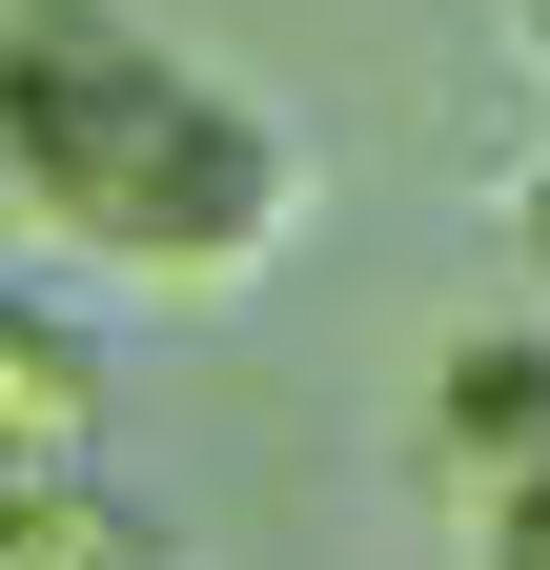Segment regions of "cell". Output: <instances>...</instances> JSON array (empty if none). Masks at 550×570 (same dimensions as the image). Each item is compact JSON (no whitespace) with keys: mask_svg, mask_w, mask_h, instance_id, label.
<instances>
[{"mask_svg":"<svg viewBox=\"0 0 550 570\" xmlns=\"http://www.w3.org/2000/svg\"><path fill=\"white\" fill-rule=\"evenodd\" d=\"M0 570H164V530L102 469H0Z\"/></svg>","mask_w":550,"mask_h":570,"instance_id":"obj_3","label":"cell"},{"mask_svg":"<svg viewBox=\"0 0 550 570\" xmlns=\"http://www.w3.org/2000/svg\"><path fill=\"white\" fill-rule=\"evenodd\" d=\"M0 306H21V285H0Z\"/></svg>","mask_w":550,"mask_h":570,"instance_id":"obj_6","label":"cell"},{"mask_svg":"<svg viewBox=\"0 0 550 570\" xmlns=\"http://www.w3.org/2000/svg\"><path fill=\"white\" fill-rule=\"evenodd\" d=\"M429 428H449V469H550V326H469L449 367H429Z\"/></svg>","mask_w":550,"mask_h":570,"instance_id":"obj_2","label":"cell"},{"mask_svg":"<svg viewBox=\"0 0 550 570\" xmlns=\"http://www.w3.org/2000/svg\"><path fill=\"white\" fill-rule=\"evenodd\" d=\"M530 265H550V164H530Z\"/></svg>","mask_w":550,"mask_h":570,"instance_id":"obj_4","label":"cell"},{"mask_svg":"<svg viewBox=\"0 0 550 570\" xmlns=\"http://www.w3.org/2000/svg\"><path fill=\"white\" fill-rule=\"evenodd\" d=\"M0 184L144 285H245L306 225V142L122 0H0Z\"/></svg>","mask_w":550,"mask_h":570,"instance_id":"obj_1","label":"cell"},{"mask_svg":"<svg viewBox=\"0 0 550 570\" xmlns=\"http://www.w3.org/2000/svg\"><path fill=\"white\" fill-rule=\"evenodd\" d=\"M510 21H530V41H550V0H510Z\"/></svg>","mask_w":550,"mask_h":570,"instance_id":"obj_5","label":"cell"}]
</instances>
